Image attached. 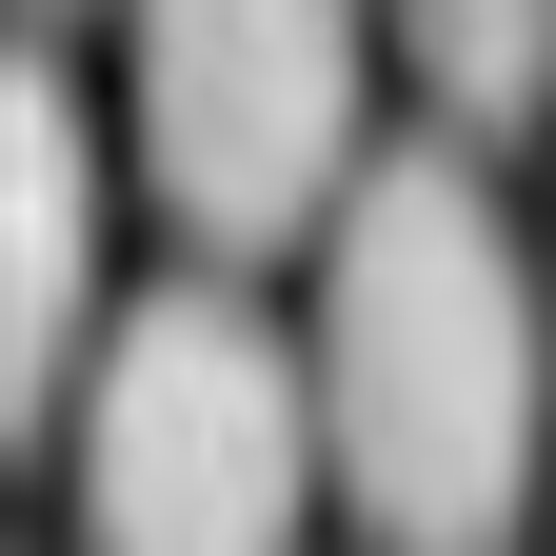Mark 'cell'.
Returning <instances> with one entry per match:
<instances>
[{
	"mask_svg": "<svg viewBox=\"0 0 556 556\" xmlns=\"http://www.w3.org/2000/svg\"><path fill=\"white\" fill-rule=\"evenodd\" d=\"M318 438L378 556H517L556 477V318L477 139H397L318 219Z\"/></svg>",
	"mask_w": 556,
	"mask_h": 556,
	"instance_id": "obj_1",
	"label": "cell"
},
{
	"mask_svg": "<svg viewBox=\"0 0 556 556\" xmlns=\"http://www.w3.org/2000/svg\"><path fill=\"white\" fill-rule=\"evenodd\" d=\"M60 457H80V556H299L318 477H338L318 358L239 278H160V299L100 338Z\"/></svg>",
	"mask_w": 556,
	"mask_h": 556,
	"instance_id": "obj_2",
	"label": "cell"
},
{
	"mask_svg": "<svg viewBox=\"0 0 556 556\" xmlns=\"http://www.w3.org/2000/svg\"><path fill=\"white\" fill-rule=\"evenodd\" d=\"M119 119L199 258H278L358 199V0H119Z\"/></svg>",
	"mask_w": 556,
	"mask_h": 556,
	"instance_id": "obj_3",
	"label": "cell"
},
{
	"mask_svg": "<svg viewBox=\"0 0 556 556\" xmlns=\"http://www.w3.org/2000/svg\"><path fill=\"white\" fill-rule=\"evenodd\" d=\"M100 119L60 60H21L0 80V417L21 438H60L100 378Z\"/></svg>",
	"mask_w": 556,
	"mask_h": 556,
	"instance_id": "obj_4",
	"label": "cell"
},
{
	"mask_svg": "<svg viewBox=\"0 0 556 556\" xmlns=\"http://www.w3.org/2000/svg\"><path fill=\"white\" fill-rule=\"evenodd\" d=\"M417 100H438L457 139H536L556 119V0H378Z\"/></svg>",
	"mask_w": 556,
	"mask_h": 556,
	"instance_id": "obj_5",
	"label": "cell"
},
{
	"mask_svg": "<svg viewBox=\"0 0 556 556\" xmlns=\"http://www.w3.org/2000/svg\"><path fill=\"white\" fill-rule=\"evenodd\" d=\"M40 21H80V0H40Z\"/></svg>",
	"mask_w": 556,
	"mask_h": 556,
	"instance_id": "obj_6",
	"label": "cell"
}]
</instances>
